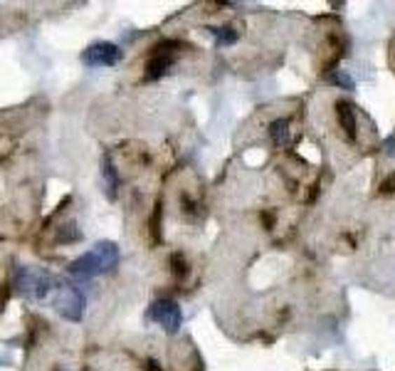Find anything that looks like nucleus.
Wrapping results in <instances>:
<instances>
[{"mask_svg":"<svg viewBox=\"0 0 395 371\" xmlns=\"http://www.w3.org/2000/svg\"><path fill=\"white\" fill-rule=\"evenodd\" d=\"M92 250L99 255V260H102V267H104V272H111L116 265H119V248H116V243L99 241L97 245L92 248Z\"/></svg>","mask_w":395,"mask_h":371,"instance_id":"obj_8","label":"nucleus"},{"mask_svg":"<svg viewBox=\"0 0 395 371\" xmlns=\"http://www.w3.org/2000/svg\"><path fill=\"white\" fill-rule=\"evenodd\" d=\"M148 319L161 324L163 330H166V335H178V330H181L183 324L181 307L173 299H156L151 304V309H148Z\"/></svg>","mask_w":395,"mask_h":371,"instance_id":"obj_4","label":"nucleus"},{"mask_svg":"<svg viewBox=\"0 0 395 371\" xmlns=\"http://www.w3.org/2000/svg\"><path fill=\"white\" fill-rule=\"evenodd\" d=\"M13 288L20 297L25 299H45L50 288H53V277L50 272L40 270V267H27L20 265L15 267V280H13Z\"/></svg>","mask_w":395,"mask_h":371,"instance_id":"obj_1","label":"nucleus"},{"mask_svg":"<svg viewBox=\"0 0 395 371\" xmlns=\"http://www.w3.org/2000/svg\"><path fill=\"white\" fill-rule=\"evenodd\" d=\"M385 156H390V158H395V134H390L388 139H385Z\"/></svg>","mask_w":395,"mask_h":371,"instance_id":"obj_17","label":"nucleus"},{"mask_svg":"<svg viewBox=\"0 0 395 371\" xmlns=\"http://www.w3.org/2000/svg\"><path fill=\"white\" fill-rule=\"evenodd\" d=\"M270 139L277 149L289 144V119H275L270 124Z\"/></svg>","mask_w":395,"mask_h":371,"instance_id":"obj_10","label":"nucleus"},{"mask_svg":"<svg viewBox=\"0 0 395 371\" xmlns=\"http://www.w3.org/2000/svg\"><path fill=\"white\" fill-rule=\"evenodd\" d=\"M378 191H380V194H383V196H390V194H395V171L390 173V176H385L383 181H380Z\"/></svg>","mask_w":395,"mask_h":371,"instance_id":"obj_16","label":"nucleus"},{"mask_svg":"<svg viewBox=\"0 0 395 371\" xmlns=\"http://www.w3.org/2000/svg\"><path fill=\"white\" fill-rule=\"evenodd\" d=\"M262 220H265V228H267V230H272V228H275V213H270V210H265V213H262Z\"/></svg>","mask_w":395,"mask_h":371,"instance_id":"obj_18","label":"nucleus"},{"mask_svg":"<svg viewBox=\"0 0 395 371\" xmlns=\"http://www.w3.org/2000/svg\"><path fill=\"white\" fill-rule=\"evenodd\" d=\"M77 241H82V233H79V228H77V223H74V220L60 225L57 243H77Z\"/></svg>","mask_w":395,"mask_h":371,"instance_id":"obj_12","label":"nucleus"},{"mask_svg":"<svg viewBox=\"0 0 395 371\" xmlns=\"http://www.w3.org/2000/svg\"><path fill=\"white\" fill-rule=\"evenodd\" d=\"M67 272L72 280H77V283H89V280H94L97 275H102L104 267H102V260H99L97 252L89 250V252H84V255H79L77 260L69 262Z\"/></svg>","mask_w":395,"mask_h":371,"instance_id":"obj_6","label":"nucleus"},{"mask_svg":"<svg viewBox=\"0 0 395 371\" xmlns=\"http://www.w3.org/2000/svg\"><path fill=\"white\" fill-rule=\"evenodd\" d=\"M102 178H104L106 198L114 201L116 198V189H119V173H116V168H114V163H111L109 156L102 158Z\"/></svg>","mask_w":395,"mask_h":371,"instance_id":"obj_9","label":"nucleus"},{"mask_svg":"<svg viewBox=\"0 0 395 371\" xmlns=\"http://www.w3.org/2000/svg\"><path fill=\"white\" fill-rule=\"evenodd\" d=\"M171 270L176 275V280H183L188 275V260L183 257V252H173L171 255Z\"/></svg>","mask_w":395,"mask_h":371,"instance_id":"obj_15","label":"nucleus"},{"mask_svg":"<svg viewBox=\"0 0 395 371\" xmlns=\"http://www.w3.org/2000/svg\"><path fill=\"white\" fill-rule=\"evenodd\" d=\"M336 119H338V126L343 129V134H346L351 142H354L356 134H359V119H356L354 104H351V102H346V100H338L336 102Z\"/></svg>","mask_w":395,"mask_h":371,"instance_id":"obj_7","label":"nucleus"},{"mask_svg":"<svg viewBox=\"0 0 395 371\" xmlns=\"http://www.w3.org/2000/svg\"><path fill=\"white\" fill-rule=\"evenodd\" d=\"M173 48H181V42L166 40L153 48L151 58H148V62H146V79H148V82L161 79L163 74L173 67V62H176V50Z\"/></svg>","mask_w":395,"mask_h":371,"instance_id":"obj_2","label":"nucleus"},{"mask_svg":"<svg viewBox=\"0 0 395 371\" xmlns=\"http://www.w3.org/2000/svg\"><path fill=\"white\" fill-rule=\"evenodd\" d=\"M146 371H163V366L158 364L156 359H148V361H146Z\"/></svg>","mask_w":395,"mask_h":371,"instance_id":"obj_19","label":"nucleus"},{"mask_svg":"<svg viewBox=\"0 0 395 371\" xmlns=\"http://www.w3.org/2000/svg\"><path fill=\"white\" fill-rule=\"evenodd\" d=\"M119 60H121L119 45L106 42V40L92 42L82 53V62L87 65V67H114V65H119Z\"/></svg>","mask_w":395,"mask_h":371,"instance_id":"obj_3","label":"nucleus"},{"mask_svg":"<svg viewBox=\"0 0 395 371\" xmlns=\"http://www.w3.org/2000/svg\"><path fill=\"white\" fill-rule=\"evenodd\" d=\"M161 215H163V203L158 201L156 208H153V215H151V241L156 243V245L163 241V236H161Z\"/></svg>","mask_w":395,"mask_h":371,"instance_id":"obj_14","label":"nucleus"},{"mask_svg":"<svg viewBox=\"0 0 395 371\" xmlns=\"http://www.w3.org/2000/svg\"><path fill=\"white\" fill-rule=\"evenodd\" d=\"M210 35L215 37V48H230V45H235L237 42V30L230 25H223V27H208Z\"/></svg>","mask_w":395,"mask_h":371,"instance_id":"obj_11","label":"nucleus"},{"mask_svg":"<svg viewBox=\"0 0 395 371\" xmlns=\"http://www.w3.org/2000/svg\"><path fill=\"white\" fill-rule=\"evenodd\" d=\"M328 82L336 84V87H341V89H346V92H354V89H356L354 77H351L346 69H333V72L328 74Z\"/></svg>","mask_w":395,"mask_h":371,"instance_id":"obj_13","label":"nucleus"},{"mask_svg":"<svg viewBox=\"0 0 395 371\" xmlns=\"http://www.w3.org/2000/svg\"><path fill=\"white\" fill-rule=\"evenodd\" d=\"M84 307H87V299H84V295L77 288H64L62 295L55 299V309L64 319H69V322H82Z\"/></svg>","mask_w":395,"mask_h":371,"instance_id":"obj_5","label":"nucleus"}]
</instances>
